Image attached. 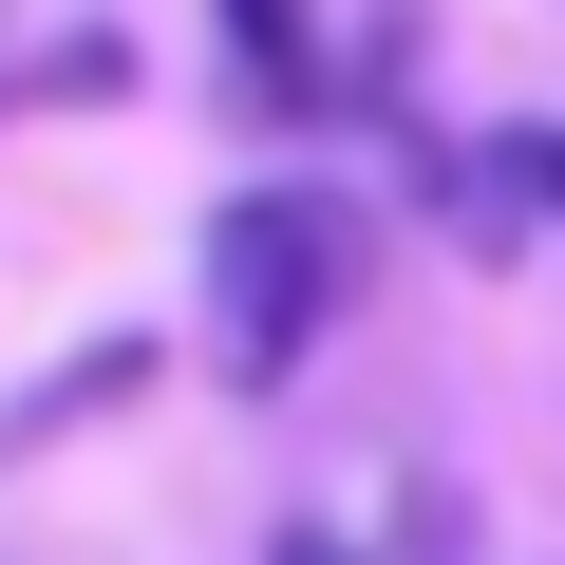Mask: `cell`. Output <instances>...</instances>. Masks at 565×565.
<instances>
[{
  "mask_svg": "<svg viewBox=\"0 0 565 565\" xmlns=\"http://www.w3.org/2000/svg\"><path fill=\"white\" fill-rule=\"evenodd\" d=\"M264 565H377V546H359V527H321V509H282V527H264Z\"/></svg>",
  "mask_w": 565,
  "mask_h": 565,
  "instance_id": "cell-4",
  "label": "cell"
},
{
  "mask_svg": "<svg viewBox=\"0 0 565 565\" xmlns=\"http://www.w3.org/2000/svg\"><path fill=\"white\" fill-rule=\"evenodd\" d=\"M132 377H151V340H95V359H76V377H39V396H0V471H20V452H39V434H76V415H114V396H132Z\"/></svg>",
  "mask_w": 565,
  "mask_h": 565,
  "instance_id": "cell-2",
  "label": "cell"
},
{
  "mask_svg": "<svg viewBox=\"0 0 565 565\" xmlns=\"http://www.w3.org/2000/svg\"><path fill=\"white\" fill-rule=\"evenodd\" d=\"M490 170H509V207H527V226H565V114H527V132H490Z\"/></svg>",
  "mask_w": 565,
  "mask_h": 565,
  "instance_id": "cell-3",
  "label": "cell"
},
{
  "mask_svg": "<svg viewBox=\"0 0 565 565\" xmlns=\"http://www.w3.org/2000/svg\"><path fill=\"white\" fill-rule=\"evenodd\" d=\"M359 282H377V226H359L340 189H302V170L226 189V207H207V359H226L245 396H282V377L359 321Z\"/></svg>",
  "mask_w": 565,
  "mask_h": 565,
  "instance_id": "cell-1",
  "label": "cell"
}]
</instances>
